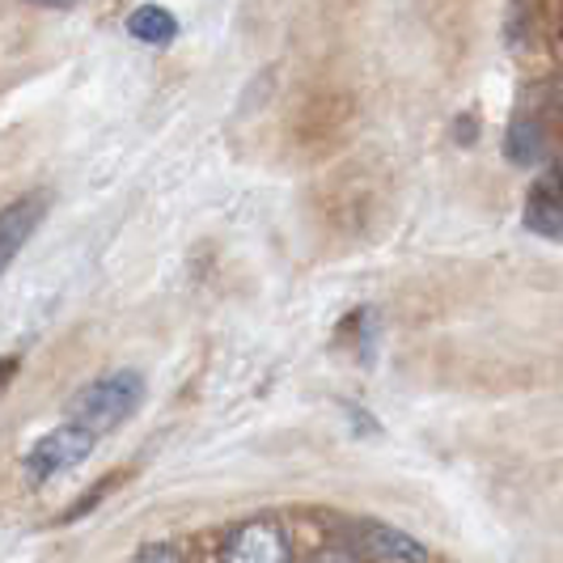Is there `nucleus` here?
<instances>
[{"mask_svg": "<svg viewBox=\"0 0 563 563\" xmlns=\"http://www.w3.org/2000/svg\"><path fill=\"white\" fill-rule=\"evenodd\" d=\"M141 402H144V377L119 368V373H107V377L89 382L81 395L73 398L68 411H73V420L81 423V428H89L98 437V432H114L123 420H132L141 411Z\"/></svg>", "mask_w": 563, "mask_h": 563, "instance_id": "obj_1", "label": "nucleus"}, {"mask_svg": "<svg viewBox=\"0 0 563 563\" xmlns=\"http://www.w3.org/2000/svg\"><path fill=\"white\" fill-rule=\"evenodd\" d=\"M93 432L89 428H81V423H59V428H52L43 441H34V450L26 453V475L34 483H47L56 479V475H64V471H73V466H81L85 457L93 453Z\"/></svg>", "mask_w": 563, "mask_h": 563, "instance_id": "obj_2", "label": "nucleus"}, {"mask_svg": "<svg viewBox=\"0 0 563 563\" xmlns=\"http://www.w3.org/2000/svg\"><path fill=\"white\" fill-rule=\"evenodd\" d=\"M221 563H292L284 526L267 521V517L238 526L221 547Z\"/></svg>", "mask_w": 563, "mask_h": 563, "instance_id": "obj_3", "label": "nucleus"}, {"mask_svg": "<svg viewBox=\"0 0 563 563\" xmlns=\"http://www.w3.org/2000/svg\"><path fill=\"white\" fill-rule=\"evenodd\" d=\"M47 203H52V199L38 191V196H22V199H13L9 208H0V276L9 272V263L18 258V251L34 238V229L43 225Z\"/></svg>", "mask_w": 563, "mask_h": 563, "instance_id": "obj_4", "label": "nucleus"}, {"mask_svg": "<svg viewBox=\"0 0 563 563\" xmlns=\"http://www.w3.org/2000/svg\"><path fill=\"white\" fill-rule=\"evenodd\" d=\"M356 547L365 551L368 560H382V563H423V547L416 538H407L402 530H390V526H377V521H365L356 526Z\"/></svg>", "mask_w": 563, "mask_h": 563, "instance_id": "obj_5", "label": "nucleus"}, {"mask_svg": "<svg viewBox=\"0 0 563 563\" xmlns=\"http://www.w3.org/2000/svg\"><path fill=\"white\" fill-rule=\"evenodd\" d=\"M526 225L542 238H563V178H542L530 191Z\"/></svg>", "mask_w": 563, "mask_h": 563, "instance_id": "obj_6", "label": "nucleus"}, {"mask_svg": "<svg viewBox=\"0 0 563 563\" xmlns=\"http://www.w3.org/2000/svg\"><path fill=\"white\" fill-rule=\"evenodd\" d=\"M128 34L136 43H148V47H166L169 38L178 34V18L162 4H141V9L128 13Z\"/></svg>", "mask_w": 563, "mask_h": 563, "instance_id": "obj_7", "label": "nucleus"}, {"mask_svg": "<svg viewBox=\"0 0 563 563\" xmlns=\"http://www.w3.org/2000/svg\"><path fill=\"white\" fill-rule=\"evenodd\" d=\"M542 148H547V136H542V128H538L534 119H517L508 128V162L534 166L538 157H542Z\"/></svg>", "mask_w": 563, "mask_h": 563, "instance_id": "obj_8", "label": "nucleus"}, {"mask_svg": "<svg viewBox=\"0 0 563 563\" xmlns=\"http://www.w3.org/2000/svg\"><path fill=\"white\" fill-rule=\"evenodd\" d=\"M136 563H183V560H178L174 547H144L141 555H136Z\"/></svg>", "mask_w": 563, "mask_h": 563, "instance_id": "obj_9", "label": "nucleus"}, {"mask_svg": "<svg viewBox=\"0 0 563 563\" xmlns=\"http://www.w3.org/2000/svg\"><path fill=\"white\" fill-rule=\"evenodd\" d=\"M13 377H18V356H4V361H0V395L9 390Z\"/></svg>", "mask_w": 563, "mask_h": 563, "instance_id": "obj_10", "label": "nucleus"}, {"mask_svg": "<svg viewBox=\"0 0 563 563\" xmlns=\"http://www.w3.org/2000/svg\"><path fill=\"white\" fill-rule=\"evenodd\" d=\"M26 4H38V9H68V4H77V0H26Z\"/></svg>", "mask_w": 563, "mask_h": 563, "instance_id": "obj_11", "label": "nucleus"}]
</instances>
